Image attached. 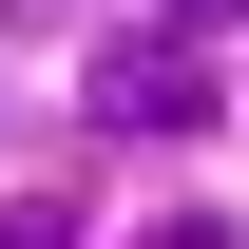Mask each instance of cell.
<instances>
[{
    "label": "cell",
    "mask_w": 249,
    "mask_h": 249,
    "mask_svg": "<svg viewBox=\"0 0 249 249\" xmlns=\"http://www.w3.org/2000/svg\"><path fill=\"white\" fill-rule=\"evenodd\" d=\"M96 115L115 134H211V38H115L96 58Z\"/></svg>",
    "instance_id": "obj_1"
},
{
    "label": "cell",
    "mask_w": 249,
    "mask_h": 249,
    "mask_svg": "<svg viewBox=\"0 0 249 249\" xmlns=\"http://www.w3.org/2000/svg\"><path fill=\"white\" fill-rule=\"evenodd\" d=\"M0 249H77V211L58 192H0Z\"/></svg>",
    "instance_id": "obj_2"
},
{
    "label": "cell",
    "mask_w": 249,
    "mask_h": 249,
    "mask_svg": "<svg viewBox=\"0 0 249 249\" xmlns=\"http://www.w3.org/2000/svg\"><path fill=\"white\" fill-rule=\"evenodd\" d=\"M154 249H249V230H230V211H173V230H154Z\"/></svg>",
    "instance_id": "obj_3"
},
{
    "label": "cell",
    "mask_w": 249,
    "mask_h": 249,
    "mask_svg": "<svg viewBox=\"0 0 249 249\" xmlns=\"http://www.w3.org/2000/svg\"><path fill=\"white\" fill-rule=\"evenodd\" d=\"M230 19H249V0H173V38H230Z\"/></svg>",
    "instance_id": "obj_4"
}]
</instances>
